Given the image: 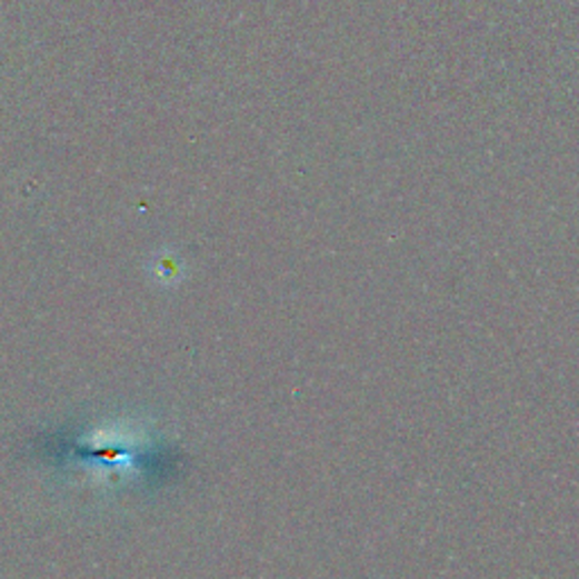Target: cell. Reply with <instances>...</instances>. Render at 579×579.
Here are the masks:
<instances>
[{
	"instance_id": "cell-1",
	"label": "cell",
	"mask_w": 579,
	"mask_h": 579,
	"mask_svg": "<svg viewBox=\"0 0 579 579\" xmlns=\"http://www.w3.org/2000/svg\"><path fill=\"white\" fill-rule=\"evenodd\" d=\"M154 277L163 283H172L179 277V263L172 259V256H166V259H157Z\"/></svg>"
}]
</instances>
